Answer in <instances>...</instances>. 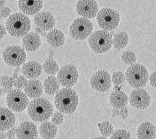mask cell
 <instances>
[{
    "label": "cell",
    "instance_id": "cell-34",
    "mask_svg": "<svg viewBox=\"0 0 156 139\" xmlns=\"http://www.w3.org/2000/svg\"><path fill=\"white\" fill-rule=\"evenodd\" d=\"M51 118L52 123L55 125H60L64 121V114L60 112H56L53 113Z\"/></svg>",
    "mask_w": 156,
    "mask_h": 139
},
{
    "label": "cell",
    "instance_id": "cell-28",
    "mask_svg": "<svg viewBox=\"0 0 156 139\" xmlns=\"http://www.w3.org/2000/svg\"><path fill=\"white\" fill-rule=\"evenodd\" d=\"M14 83V78L8 75H3L0 77V86H2V91L4 93H8L12 89H13Z\"/></svg>",
    "mask_w": 156,
    "mask_h": 139
},
{
    "label": "cell",
    "instance_id": "cell-38",
    "mask_svg": "<svg viewBox=\"0 0 156 139\" xmlns=\"http://www.w3.org/2000/svg\"><path fill=\"white\" fill-rule=\"evenodd\" d=\"M6 34H7V30H6L5 26L0 24V39L4 38Z\"/></svg>",
    "mask_w": 156,
    "mask_h": 139
},
{
    "label": "cell",
    "instance_id": "cell-10",
    "mask_svg": "<svg viewBox=\"0 0 156 139\" xmlns=\"http://www.w3.org/2000/svg\"><path fill=\"white\" fill-rule=\"evenodd\" d=\"M79 77L76 67L73 64L62 66L57 75V79L60 85L65 88H71L76 84Z\"/></svg>",
    "mask_w": 156,
    "mask_h": 139
},
{
    "label": "cell",
    "instance_id": "cell-29",
    "mask_svg": "<svg viewBox=\"0 0 156 139\" xmlns=\"http://www.w3.org/2000/svg\"><path fill=\"white\" fill-rule=\"evenodd\" d=\"M98 126L101 134L104 137H110L114 132V126H112L110 122L108 121H104L101 123H99Z\"/></svg>",
    "mask_w": 156,
    "mask_h": 139
},
{
    "label": "cell",
    "instance_id": "cell-27",
    "mask_svg": "<svg viewBox=\"0 0 156 139\" xmlns=\"http://www.w3.org/2000/svg\"><path fill=\"white\" fill-rule=\"evenodd\" d=\"M42 67L43 70L44 71L45 73L50 76L55 75L56 74L58 73L59 70H60L57 62L54 60L51 59V58L46 60L43 62Z\"/></svg>",
    "mask_w": 156,
    "mask_h": 139
},
{
    "label": "cell",
    "instance_id": "cell-43",
    "mask_svg": "<svg viewBox=\"0 0 156 139\" xmlns=\"http://www.w3.org/2000/svg\"><path fill=\"white\" fill-rule=\"evenodd\" d=\"M9 1H12H12H15V0H9Z\"/></svg>",
    "mask_w": 156,
    "mask_h": 139
},
{
    "label": "cell",
    "instance_id": "cell-8",
    "mask_svg": "<svg viewBox=\"0 0 156 139\" xmlns=\"http://www.w3.org/2000/svg\"><path fill=\"white\" fill-rule=\"evenodd\" d=\"M2 57L5 63L11 67L19 68L27 60L24 49L18 45H10L5 47L3 51Z\"/></svg>",
    "mask_w": 156,
    "mask_h": 139
},
{
    "label": "cell",
    "instance_id": "cell-4",
    "mask_svg": "<svg viewBox=\"0 0 156 139\" xmlns=\"http://www.w3.org/2000/svg\"><path fill=\"white\" fill-rule=\"evenodd\" d=\"M126 80L131 87L141 89L147 84L149 79L148 70L140 64H134L126 71Z\"/></svg>",
    "mask_w": 156,
    "mask_h": 139
},
{
    "label": "cell",
    "instance_id": "cell-21",
    "mask_svg": "<svg viewBox=\"0 0 156 139\" xmlns=\"http://www.w3.org/2000/svg\"><path fill=\"white\" fill-rule=\"evenodd\" d=\"M41 45L40 36L35 32L29 33L23 37V46L27 51H35Z\"/></svg>",
    "mask_w": 156,
    "mask_h": 139
},
{
    "label": "cell",
    "instance_id": "cell-24",
    "mask_svg": "<svg viewBox=\"0 0 156 139\" xmlns=\"http://www.w3.org/2000/svg\"><path fill=\"white\" fill-rule=\"evenodd\" d=\"M40 136L44 139H54L57 135L58 128L55 124L50 122H42L39 128Z\"/></svg>",
    "mask_w": 156,
    "mask_h": 139
},
{
    "label": "cell",
    "instance_id": "cell-19",
    "mask_svg": "<svg viewBox=\"0 0 156 139\" xmlns=\"http://www.w3.org/2000/svg\"><path fill=\"white\" fill-rule=\"evenodd\" d=\"M129 102V98L123 91L116 89L112 92L110 97V103L116 109H123Z\"/></svg>",
    "mask_w": 156,
    "mask_h": 139
},
{
    "label": "cell",
    "instance_id": "cell-17",
    "mask_svg": "<svg viewBox=\"0 0 156 139\" xmlns=\"http://www.w3.org/2000/svg\"><path fill=\"white\" fill-rule=\"evenodd\" d=\"M16 117L11 109L0 107V132L8 131L14 127Z\"/></svg>",
    "mask_w": 156,
    "mask_h": 139
},
{
    "label": "cell",
    "instance_id": "cell-9",
    "mask_svg": "<svg viewBox=\"0 0 156 139\" xmlns=\"http://www.w3.org/2000/svg\"><path fill=\"white\" fill-rule=\"evenodd\" d=\"M6 104L12 112L20 113L25 110L29 104V97L20 89H12L7 94Z\"/></svg>",
    "mask_w": 156,
    "mask_h": 139
},
{
    "label": "cell",
    "instance_id": "cell-31",
    "mask_svg": "<svg viewBox=\"0 0 156 139\" xmlns=\"http://www.w3.org/2000/svg\"><path fill=\"white\" fill-rule=\"evenodd\" d=\"M126 80V76L122 72L116 71L114 72L112 76V81L115 87H118L124 83Z\"/></svg>",
    "mask_w": 156,
    "mask_h": 139
},
{
    "label": "cell",
    "instance_id": "cell-37",
    "mask_svg": "<svg viewBox=\"0 0 156 139\" xmlns=\"http://www.w3.org/2000/svg\"><path fill=\"white\" fill-rule=\"evenodd\" d=\"M17 128H12V129L9 130L7 132V137L8 139H13L15 137L16 133Z\"/></svg>",
    "mask_w": 156,
    "mask_h": 139
},
{
    "label": "cell",
    "instance_id": "cell-36",
    "mask_svg": "<svg viewBox=\"0 0 156 139\" xmlns=\"http://www.w3.org/2000/svg\"><path fill=\"white\" fill-rule=\"evenodd\" d=\"M149 83L150 85L154 88H156V71L154 72H153L151 75L149 76Z\"/></svg>",
    "mask_w": 156,
    "mask_h": 139
},
{
    "label": "cell",
    "instance_id": "cell-26",
    "mask_svg": "<svg viewBox=\"0 0 156 139\" xmlns=\"http://www.w3.org/2000/svg\"><path fill=\"white\" fill-rule=\"evenodd\" d=\"M129 42V34L122 31L115 34L112 38V45L116 49H122L126 47Z\"/></svg>",
    "mask_w": 156,
    "mask_h": 139
},
{
    "label": "cell",
    "instance_id": "cell-42",
    "mask_svg": "<svg viewBox=\"0 0 156 139\" xmlns=\"http://www.w3.org/2000/svg\"><path fill=\"white\" fill-rule=\"evenodd\" d=\"M0 139H4V138H3L1 137V136H0Z\"/></svg>",
    "mask_w": 156,
    "mask_h": 139
},
{
    "label": "cell",
    "instance_id": "cell-40",
    "mask_svg": "<svg viewBox=\"0 0 156 139\" xmlns=\"http://www.w3.org/2000/svg\"><path fill=\"white\" fill-rule=\"evenodd\" d=\"M92 139H108V138H106V137H98L93 138Z\"/></svg>",
    "mask_w": 156,
    "mask_h": 139
},
{
    "label": "cell",
    "instance_id": "cell-30",
    "mask_svg": "<svg viewBox=\"0 0 156 139\" xmlns=\"http://www.w3.org/2000/svg\"><path fill=\"white\" fill-rule=\"evenodd\" d=\"M121 60L126 65H133L135 64L136 56L135 52L132 51H124L121 55Z\"/></svg>",
    "mask_w": 156,
    "mask_h": 139
},
{
    "label": "cell",
    "instance_id": "cell-14",
    "mask_svg": "<svg viewBox=\"0 0 156 139\" xmlns=\"http://www.w3.org/2000/svg\"><path fill=\"white\" fill-rule=\"evenodd\" d=\"M34 23L43 31H50L55 24V19L51 12L42 11L34 18Z\"/></svg>",
    "mask_w": 156,
    "mask_h": 139
},
{
    "label": "cell",
    "instance_id": "cell-12",
    "mask_svg": "<svg viewBox=\"0 0 156 139\" xmlns=\"http://www.w3.org/2000/svg\"><path fill=\"white\" fill-rule=\"evenodd\" d=\"M151 96L149 92L143 88L135 89L130 92L129 103L133 107L138 109H145L151 104Z\"/></svg>",
    "mask_w": 156,
    "mask_h": 139
},
{
    "label": "cell",
    "instance_id": "cell-32",
    "mask_svg": "<svg viewBox=\"0 0 156 139\" xmlns=\"http://www.w3.org/2000/svg\"><path fill=\"white\" fill-rule=\"evenodd\" d=\"M110 139H131V135L126 130L118 129L114 131Z\"/></svg>",
    "mask_w": 156,
    "mask_h": 139
},
{
    "label": "cell",
    "instance_id": "cell-11",
    "mask_svg": "<svg viewBox=\"0 0 156 139\" xmlns=\"http://www.w3.org/2000/svg\"><path fill=\"white\" fill-rule=\"evenodd\" d=\"M112 78L110 75L104 70H99L95 72L90 79L91 88L98 92H105L112 87Z\"/></svg>",
    "mask_w": 156,
    "mask_h": 139
},
{
    "label": "cell",
    "instance_id": "cell-18",
    "mask_svg": "<svg viewBox=\"0 0 156 139\" xmlns=\"http://www.w3.org/2000/svg\"><path fill=\"white\" fill-rule=\"evenodd\" d=\"M21 72L27 78L35 79L41 75L43 67L38 61H30L22 66Z\"/></svg>",
    "mask_w": 156,
    "mask_h": 139
},
{
    "label": "cell",
    "instance_id": "cell-2",
    "mask_svg": "<svg viewBox=\"0 0 156 139\" xmlns=\"http://www.w3.org/2000/svg\"><path fill=\"white\" fill-rule=\"evenodd\" d=\"M79 96L71 88H63L55 95L54 104L59 112L65 114H72L79 106Z\"/></svg>",
    "mask_w": 156,
    "mask_h": 139
},
{
    "label": "cell",
    "instance_id": "cell-33",
    "mask_svg": "<svg viewBox=\"0 0 156 139\" xmlns=\"http://www.w3.org/2000/svg\"><path fill=\"white\" fill-rule=\"evenodd\" d=\"M27 82L28 80L25 76L23 75L18 76L16 78L14 79V86L16 89L22 90V89H23L25 87Z\"/></svg>",
    "mask_w": 156,
    "mask_h": 139
},
{
    "label": "cell",
    "instance_id": "cell-16",
    "mask_svg": "<svg viewBox=\"0 0 156 139\" xmlns=\"http://www.w3.org/2000/svg\"><path fill=\"white\" fill-rule=\"evenodd\" d=\"M43 0H18V5L20 10L27 15L38 14L43 8Z\"/></svg>",
    "mask_w": 156,
    "mask_h": 139
},
{
    "label": "cell",
    "instance_id": "cell-41",
    "mask_svg": "<svg viewBox=\"0 0 156 139\" xmlns=\"http://www.w3.org/2000/svg\"><path fill=\"white\" fill-rule=\"evenodd\" d=\"M2 92H3V91H2V89H1V87H0V97H1V96H2Z\"/></svg>",
    "mask_w": 156,
    "mask_h": 139
},
{
    "label": "cell",
    "instance_id": "cell-23",
    "mask_svg": "<svg viewBox=\"0 0 156 139\" xmlns=\"http://www.w3.org/2000/svg\"><path fill=\"white\" fill-rule=\"evenodd\" d=\"M155 137L156 129L151 122H143L137 128L138 139H155Z\"/></svg>",
    "mask_w": 156,
    "mask_h": 139
},
{
    "label": "cell",
    "instance_id": "cell-35",
    "mask_svg": "<svg viewBox=\"0 0 156 139\" xmlns=\"http://www.w3.org/2000/svg\"><path fill=\"white\" fill-rule=\"evenodd\" d=\"M12 10L7 6H4L0 9V17L3 18H8L11 15Z\"/></svg>",
    "mask_w": 156,
    "mask_h": 139
},
{
    "label": "cell",
    "instance_id": "cell-13",
    "mask_svg": "<svg viewBox=\"0 0 156 139\" xmlns=\"http://www.w3.org/2000/svg\"><path fill=\"white\" fill-rule=\"evenodd\" d=\"M76 10L79 16L92 19L98 15L99 7L95 0H79L76 5Z\"/></svg>",
    "mask_w": 156,
    "mask_h": 139
},
{
    "label": "cell",
    "instance_id": "cell-20",
    "mask_svg": "<svg viewBox=\"0 0 156 139\" xmlns=\"http://www.w3.org/2000/svg\"><path fill=\"white\" fill-rule=\"evenodd\" d=\"M43 85L40 80L37 79H30L28 80L27 85L24 89V91L28 97L37 99L41 97L43 92Z\"/></svg>",
    "mask_w": 156,
    "mask_h": 139
},
{
    "label": "cell",
    "instance_id": "cell-6",
    "mask_svg": "<svg viewBox=\"0 0 156 139\" xmlns=\"http://www.w3.org/2000/svg\"><path fill=\"white\" fill-rule=\"evenodd\" d=\"M97 21L99 26L106 31L116 29L119 25L120 16L118 12L112 8H103L97 15Z\"/></svg>",
    "mask_w": 156,
    "mask_h": 139
},
{
    "label": "cell",
    "instance_id": "cell-5",
    "mask_svg": "<svg viewBox=\"0 0 156 139\" xmlns=\"http://www.w3.org/2000/svg\"><path fill=\"white\" fill-rule=\"evenodd\" d=\"M88 43L93 52L104 54L110 51L112 47V36L106 30H96L89 36Z\"/></svg>",
    "mask_w": 156,
    "mask_h": 139
},
{
    "label": "cell",
    "instance_id": "cell-25",
    "mask_svg": "<svg viewBox=\"0 0 156 139\" xmlns=\"http://www.w3.org/2000/svg\"><path fill=\"white\" fill-rule=\"evenodd\" d=\"M60 84L54 76H49L43 82V90L48 95H54L60 91Z\"/></svg>",
    "mask_w": 156,
    "mask_h": 139
},
{
    "label": "cell",
    "instance_id": "cell-22",
    "mask_svg": "<svg viewBox=\"0 0 156 139\" xmlns=\"http://www.w3.org/2000/svg\"><path fill=\"white\" fill-rule=\"evenodd\" d=\"M47 41L54 48L61 47L65 43L64 33L58 29H53L48 33L46 36Z\"/></svg>",
    "mask_w": 156,
    "mask_h": 139
},
{
    "label": "cell",
    "instance_id": "cell-15",
    "mask_svg": "<svg viewBox=\"0 0 156 139\" xmlns=\"http://www.w3.org/2000/svg\"><path fill=\"white\" fill-rule=\"evenodd\" d=\"M16 136L18 139H37L38 130L33 122H23L17 128Z\"/></svg>",
    "mask_w": 156,
    "mask_h": 139
},
{
    "label": "cell",
    "instance_id": "cell-39",
    "mask_svg": "<svg viewBox=\"0 0 156 139\" xmlns=\"http://www.w3.org/2000/svg\"><path fill=\"white\" fill-rule=\"evenodd\" d=\"M5 4V0H0V9L4 7Z\"/></svg>",
    "mask_w": 156,
    "mask_h": 139
},
{
    "label": "cell",
    "instance_id": "cell-7",
    "mask_svg": "<svg viewBox=\"0 0 156 139\" xmlns=\"http://www.w3.org/2000/svg\"><path fill=\"white\" fill-rule=\"evenodd\" d=\"M93 30V23L87 18H78L70 26L71 37L74 40H85L89 37Z\"/></svg>",
    "mask_w": 156,
    "mask_h": 139
},
{
    "label": "cell",
    "instance_id": "cell-3",
    "mask_svg": "<svg viewBox=\"0 0 156 139\" xmlns=\"http://www.w3.org/2000/svg\"><path fill=\"white\" fill-rule=\"evenodd\" d=\"M7 32L12 36L23 37L29 33L31 23L30 18L24 14L18 12L10 15L5 22Z\"/></svg>",
    "mask_w": 156,
    "mask_h": 139
},
{
    "label": "cell",
    "instance_id": "cell-1",
    "mask_svg": "<svg viewBox=\"0 0 156 139\" xmlns=\"http://www.w3.org/2000/svg\"><path fill=\"white\" fill-rule=\"evenodd\" d=\"M27 113L33 121L44 122L51 118L54 113V106L45 98L34 99L29 102Z\"/></svg>",
    "mask_w": 156,
    "mask_h": 139
}]
</instances>
